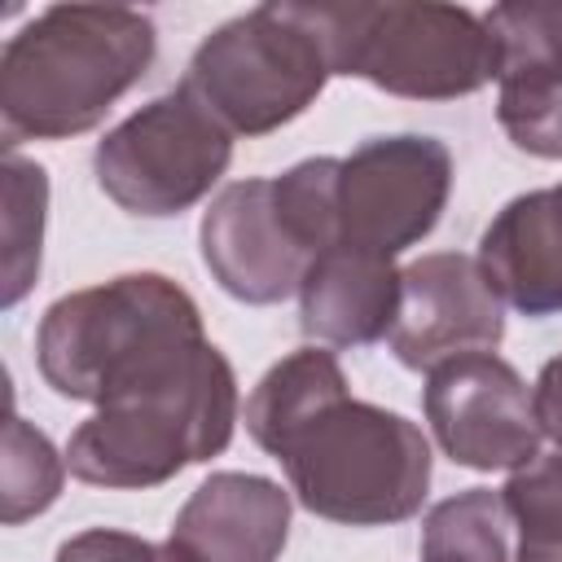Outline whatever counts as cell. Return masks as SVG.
I'll use <instances>...</instances> for the list:
<instances>
[{
    "label": "cell",
    "mask_w": 562,
    "mask_h": 562,
    "mask_svg": "<svg viewBox=\"0 0 562 562\" xmlns=\"http://www.w3.org/2000/svg\"><path fill=\"white\" fill-rule=\"evenodd\" d=\"M422 562H518V522L505 492L465 487L422 522Z\"/></svg>",
    "instance_id": "5bb4252c"
},
{
    "label": "cell",
    "mask_w": 562,
    "mask_h": 562,
    "mask_svg": "<svg viewBox=\"0 0 562 562\" xmlns=\"http://www.w3.org/2000/svg\"><path fill=\"white\" fill-rule=\"evenodd\" d=\"M321 40L329 75L364 79L391 97L452 101L501 79V44L483 13L457 4H294Z\"/></svg>",
    "instance_id": "277c9868"
},
{
    "label": "cell",
    "mask_w": 562,
    "mask_h": 562,
    "mask_svg": "<svg viewBox=\"0 0 562 562\" xmlns=\"http://www.w3.org/2000/svg\"><path fill=\"white\" fill-rule=\"evenodd\" d=\"M325 79V48L294 4H259L198 44L180 88L233 136H263L299 119L321 97Z\"/></svg>",
    "instance_id": "52a82bcc"
},
{
    "label": "cell",
    "mask_w": 562,
    "mask_h": 562,
    "mask_svg": "<svg viewBox=\"0 0 562 562\" xmlns=\"http://www.w3.org/2000/svg\"><path fill=\"white\" fill-rule=\"evenodd\" d=\"M198 237L224 294L255 307L299 294L312 259L338 241V158H303L272 180L228 184Z\"/></svg>",
    "instance_id": "8992f818"
},
{
    "label": "cell",
    "mask_w": 562,
    "mask_h": 562,
    "mask_svg": "<svg viewBox=\"0 0 562 562\" xmlns=\"http://www.w3.org/2000/svg\"><path fill=\"white\" fill-rule=\"evenodd\" d=\"M206 347L198 303L162 272H127L57 299L35 334L44 382L83 404H114L180 378Z\"/></svg>",
    "instance_id": "7a4b0ae2"
},
{
    "label": "cell",
    "mask_w": 562,
    "mask_h": 562,
    "mask_svg": "<svg viewBox=\"0 0 562 562\" xmlns=\"http://www.w3.org/2000/svg\"><path fill=\"white\" fill-rule=\"evenodd\" d=\"M53 562H193L176 540H140L132 531H110V527H92L70 536Z\"/></svg>",
    "instance_id": "ffe728a7"
},
{
    "label": "cell",
    "mask_w": 562,
    "mask_h": 562,
    "mask_svg": "<svg viewBox=\"0 0 562 562\" xmlns=\"http://www.w3.org/2000/svg\"><path fill=\"white\" fill-rule=\"evenodd\" d=\"M496 119L522 154L562 158V66L501 70Z\"/></svg>",
    "instance_id": "9a60e30c"
},
{
    "label": "cell",
    "mask_w": 562,
    "mask_h": 562,
    "mask_svg": "<svg viewBox=\"0 0 562 562\" xmlns=\"http://www.w3.org/2000/svg\"><path fill=\"white\" fill-rule=\"evenodd\" d=\"M509 66H562V0L553 4H496L483 13Z\"/></svg>",
    "instance_id": "d6986e66"
},
{
    "label": "cell",
    "mask_w": 562,
    "mask_h": 562,
    "mask_svg": "<svg viewBox=\"0 0 562 562\" xmlns=\"http://www.w3.org/2000/svg\"><path fill=\"white\" fill-rule=\"evenodd\" d=\"M400 316V268L391 255L334 241L299 285V325L325 347H364L391 338Z\"/></svg>",
    "instance_id": "4fadbf2b"
},
{
    "label": "cell",
    "mask_w": 562,
    "mask_h": 562,
    "mask_svg": "<svg viewBox=\"0 0 562 562\" xmlns=\"http://www.w3.org/2000/svg\"><path fill=\"white\" fill-rule=\"evenodd\" d=\"M544 206H549V220H553V228H558V237H562V184L544 189Z\"/></svg>",
    "instance_id": "7402d4cb"
},
{
    "label": "cell",
    "mask_w": 562,
    "mask_h": 562,
    "mask_svg": "<svg viewBox=\"0 0 562 562\" xmlns=\"http://www.w3.org/2000/svg\"><path fill=\"white\" fill-rule=\"evenodd\" d=\"M531 404H536V422H540V435H549L562 452V356H553L536 386H531Z\"/></svg>",
    "instance_id": "44dd1931"
},
{
    "label": "cell",
    "mask_w": 562,
    "mask_h": 562,
    "mask_svg": "<svg viewBox=\"0 0 562 562\" xmlns=\"http://www.w3.org/2000/svg\"><path fill=\"white\" fill-rule=\"evenodd\" d=\"M501 492L518 522V562H562V452L527 461Z\"/></svg>",
    "instance_id": "e0dca14e"
},
{
    "label": "cell",
    "mask_w": 562,
    "mask_h": 562,
    "mask_svg": "<svg viewBox=\"0 0 562 562\" xmlns=\"http://www.w3.org/2000/svg\"><path fill=\"white\" fill-rule=\"evenodd\" d=\"M44 206H48L44 167L26 162L9 149V158H4V303L9 307L31 290V281L40 272Z\"/></svg>",
    "instance_id": "2e32d148"
},
{
    "label": "cell",
    "mask_w": 562,
    "mask_h": 562,
    "mask_svg": "<svg viewBox=\"0 0 562 562\" xmlns=\"http://www.w3.org/2000/svg\"><path fill=\"white\" fill-rule=\"evenodd\" d=\"M246 430L281 461L290 492L316 518L382 527L413 518L426 501L430 443L408 417L351 400L325 347H303L259 378Z\"/></svg>",
    "instance_id": "6da1fadb"
},
{
    "label": "cell",
    "mask_w": 562,
    "mask_h": 562,
    "mask_svg": "<svg viewBox=\"0 0 562 562\" xmlns=\"http://www.w3.org/2000/svg\"><path fill=\"white\" fill-rule=\"evenodd\" d=\"M233 132L184 88L154 97L97 140L92 171L127 215H180L224 176Z\"/></svg>",
    "instance_id": "ba28073f"
},
{
    "label": "cell",
    "mask_w": 562,
    "mask_h": 562,
    "mask_svg": "<svg viewBox=\"0 0 562 562\" xmlns=\"http://www.w3.org/2000/svg\"><path fill=\"white\" fill-rule=\"evenodd\" d=\"M237 426V378L220 347L171 382L101 404L66 443V465L92 487H158L184 465L228 448Z\"/></svg>",
    "instance_id": "5b68a950"
},
{
    "label": "cell",
    "mask_w": 562,
    "mask_h": 562,
    "mask_svg": "<svg viewBox=\"0 0 562 562\" xmlns=\"http://www.w3.org/2000/svg\"><path fill=\"white\" fill-rule=\"evenodd\" d=\"M290 536V492L263 474L220 470L184 501L171 536L193 562H277Z\"/></svg>",
    "instance_id": "7c38bea8"
},
{
    "label": "cell",
    "mask_w": 562,
    "mask_h": 562,
    "mask_svg": "<svg viewBox=\"0 0 562 562\" xmlns=\"http://www.w3.org/2000/svg\"><path fill=\"white\" fill-rule=\"evenodd\" d=\"M422 408L439 448L465 470H522L540 457L531 386L492 351L430 369Z\"/></svg>",
    "instance_id": "30bf717a"
},
{
    "label": "cell",
    "mask_w": 562,
    "mask_h": 562,
    "mask_svg": "<svg viewBox=\"0 0 562 562\" xmlns=\"http://www.w3.org/2000/svg\"><path fill=\"white\" fill-rule=\"evenodd\" d=\"M154 22L123 4H53L0 53L4 145L22 136L61 140L97 127L105 110L149 70Z\"/></svg>",
    "instance_id": "3957f363"
},
{
    "label": "cell",
    "mask_w": 562,
    "mask_h": 562,
    "mask_svg": "<svg viewBox=\"0 0 562 562\" xmlns=\"http://www.w3.org/2000/svg\"><path fill=\"white\" fill-rule=\"evenodd\" d=\"M501 338V294L483 277L479 259L439 250L413 259L400 272V316L391 329V351L404 369L430 373L448 360L496 351Z\"/></svg>",
    "instance_id": "8fae6325"
},
{
    "label": "cell",
    "mask_w": 562,
    "mask_h": 562,
    "mask_svg": "<svg viewBox=\"0 0 562 562\" xmlns=\"http://www.w3.org/2000/svg\"><path fill=\"white\" fill-rule=\"evenodd\" d=\"M452 154L435 136H373L338 158V241L378 255L417 246L443 215Z\"/></svg>",
    "instance_id": "9c48e42d"
},
{
    "label": "cell",
    "mask_w": 562,
    "mask_h": 562,
    "mask_svg": "<svg viewBox=\"0 0 562 562\" xmlns=\"http://www.w3.org/2000/svg\"><path fill=\"white\" fill-rule=\"evenodd\" d=\"M61 492V457L53 452V443L26 426L18 413L9 417L4 430V509L0 518L9 527H18L31 514H44Z\"/></svg>",
    "instance_id": "ac0fdd59"
}]
</instances>
